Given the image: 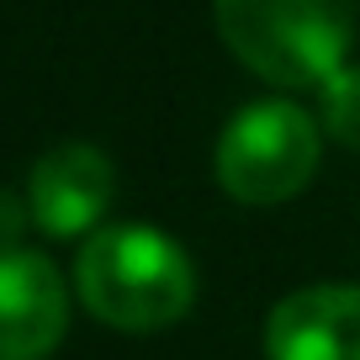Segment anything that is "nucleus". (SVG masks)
<instances>
[{
    "instance_id": "6",
    "label": "nucleus",
    "mask_w": 360,
    "mask_h": 360,
    "mask_svg": "<svg viewBox=\"0 0 360 360\" xmlns=\"http://www.w3.org/2000/svg\"><path fill=\"white\" fill-rule=\"evenodd\" d=\"M270 360H360V286H302L265 318Z\"/></svg>"
},
{
    "instance_id": "3",
    "label": "nucleus",
    "mask_w": 360,
    "mask_h": 360,
    "mask_svg": "<svg viewBox=\"0 0 360 360\" xmlns=\"http://www.w3.org/2000/svg\"><path fill=\"white\" fill-rule=\"evenodd\" d=\"M318 154H323V127L313 112L286 96H265L233 112V122L217 138V186L244 207H276L307 191V180L318 175Z\"/></svg>"
},
{
    "instance_id": "1",
    "label": "nucleus",
    "mask_w": 360,
    "mask_h": 360,
    "mask_svg": "<svg viewBox=\"0 0 360 360\" xmlns=\"http://www.w3.org/2000/svg\"><path fill=\"white\" fill-rule=\"evenodd\" d=\"M75 292L85 313L122 334H154L191 313L196 270L154 223H106L79 244Z\"/></svg>"
},
{
    "instance_id": "2",
    "label": "nucleus",
    "mask_w": 360,
    "mask_h": 360,
    "mask_svg": "<svg viewBox=\"0 0 360 360\" xmlns=\"http://www.w3.org/2000/svg\"><path fill=\"white\" fill-rule=\"evenodd\" d=\"M228 53L276 90L323 85L355 43L349 0H212Z\"/></svg>"
},
{
    "instance_id": "7",
    "label": "nucleus",
    "mask_w": 360,
    "mask_h": 360,
    "mask_svg": "<svg viewBox=\"0 0 360 360\" xmlns=\"http://www.w3.org/2000/svg\"><path fill=\"white\" fill-rule=\"evenodd\" d=\"M318 127L339 148L360 154V69L355 64H345L334 79L318 85Z\"/></svg>"
},
{
    "instance_id": "5",
    "label": "nucleus",
    "mask_w": 360,
    "mask_h": 360,
    "mask_svg": "<svg viewBox=\"0 0 360 360\" xmlns=\"http://www.w3.org/2000/svg\"><path fill=\"white\" fill-rule=\"evenodd\" d=\"M69 328V286L37 249H0V360H48Z\"/></svg>"
},
{
    "instance_id": "4",
    "label": "nucleus",
    "mask_w": 360,
    "mask_h": 360,
    "mask_svg": "<svg viewBox=\"0 0 360 360\" xmlns=\"http://www.w3.org/2000/svg\"><path fill=\"white\" fill-rule=\"evenodd\" d=\"M117 196V169L96 143H53L27 175V212L48 238H90L106 228Z\"/></svg>"
}]
</instances>
